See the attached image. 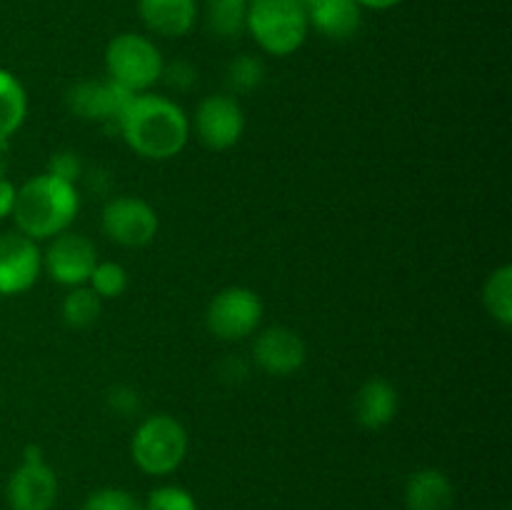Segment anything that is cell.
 I'll use <instances>...</instances> for the list:
<instances>
[{"mask_svg": "<svg viewBox=\"0 0 512 510\" xmlns=\"http://www.w3.org/2000/svg\"><path fill=\"white\" fill-rule=\"evenodd\" d=\"M128 288V273L120 263H113V260H98V265L90 273V290L103 298H120Z\"/></svg>", "mask_w": 512, "mask_h": 510, "instance_id": "obj_22", "label": "cell"}, {"mask_svg": "<svg viewBox=\"0 0 512 510\" xmlns=\"http://www.w3.org/2000/svg\"><path fill=\"white\" fill-rule=\"evenodd\" d=\"M253 358L270 375H293L305 363V343L295 330L275 325L255 338Z\"/></svg>", "mask_w": 512, "mask_h": 510, "instance_id": "obj_13", "label": "cell"}, {"mask_svg": "<svg viewBox=\"0 0 512 510\" xmlns=\"http://www.w3.org/2000/svg\"><path fill=\"white\" fill-rule=\"evenodd\" d=\"M260 318H263V303L258 295L243 285H233L225 288L210 300L208 313H205V323L208 330L220 340H245L258 330Z\"/></svg>", "mask_w": 512, "mask_h": 510, "instance_id": "obj_6", "label": "cell"}, {"mask_svg": "<svg viewBox=\"0 0 512 510\" xmlns=\"http://www.w3.org/2000/svg\"><path fill=\"white\" fill-rule=\"evenodd\" d=\"M8 505L13 510H50L58 498V478L53 468L45 463L43 450L38 445H28L23 453V463L15 468L8 480Z\"/></svg>", "mask_w": 512, "mask_h": 510, "instance_id": "obj_7", "label": "cell"}, {"mask_svg": "<svg viewBox=\"0 0 512 510\" xmlns=\"http://www.w3.org/2000/svg\"><path fill=\"white\" fill-rule=\"evenodd\" d=\"M135 465L148 475H168L188 453V433L173 415H150L138 425L130 443Z\"/></svg>", "mask_w": 512, "mask_h": 510, "instance_id": "obj_5", "label": "cell"}, {"mask_svg": "<svg viewBox=\"0 0 512 510\" xmlns=\"http://www.w3.org/2000/svg\"><path fill=\"white\" fill-rule=\"evenodd\" d=\"M298 3H300V5H303V8H305V5H308V3H310V0H298Z\"/></svg>", "mask_w": 512, "mask_h": 510, "instance_id": "obj_31", "label": "cell"}, {"mask_svg": "<svg viewBox=\"0 0 512 510\" xmlns=\"http://www.w3.org/2000/svg\"><path fill=\"white\" fill-rule=\"evenodd\" d=\"M135 93L125 90L123 85L113 80H85L70 88L68 105L78 118L93 120L100 125H113L118 130V120L123 115L125 105L130 103Z\"/></svg>", "mask_w": 512, "mask_h": 510, "instance_id": "obj_12", "label": "cell"}, {"mask_svg": "<svg viewBox=\"0 0 512 510\" xmlns=\"http://www.w3.org/2000/svg\"><path fill=\"white\" fill-rule=\"evenodd\" d=\"M95 265H98V250L93 240L68 230L50 238L48 250L43 253V268L48 270L50 278L68 288L88 283Z\"/></svg>", "mask_w": 512, "mask_h": 510, "instance_id": "obj_9", "label": "cell"}, {"mask_svg": "<svg viewBox=\"0 0 512 510\" xmlns=\"http://www.w3.org/2000/svg\"><path fill=\"white\" fill-rule=\"evenodd\" d=\"M118 133L133 153L148 160H170L190 138L188 115L165 95L138 93L125 105Z\"/></svg>", "mask_w": 512, "mask_h": 510, "instance_id": "obj_1", "label": "cell"}, {"mask_svg": "<svg viewBox=\"0 0 512 510\" xmlns=\"http://www.w3.org/2000/svg\"><path fill=\"white\" fill-rule=\"evenodd\" d=\"M60 313H63V320L70 328H88V325H93L95 320H98L100 298L90 288L75 285V288H70V293L65 295Z\"/></svg>", "mask_w": 512, "mask_h": 510, "instance_id": "obj_21", "label": "cell"}, {"mask_svg": "<svg viewBox=\"0 0 512 510\" xmlns=\"http://www.w3.org/2000/svg\"><path fill=\"white\" fill-rule=\"evenodd\" d=\"M83 510H143L140 500L120 488H100L88 495Z\"/></svg>", "mask_w": 512, "mask_h": 510, "instance_id": "obj_24", "label": "cell"}, {"mask_svg": "<svg viewBox=\"0 0 512 510\" xmlns=\"http://www.w3.org/2000/svg\"><path fill=\"white\" fill-rule=\"evenodd\" d=\"M263 63L253 55H238L228 68V80L235 90H253L263 80Z\"/></svg>", "mask_w": 512, "mask_h": 510, "instance_id": "obj_25", "label": "cell"}, {"mask_svg": "<svg viewBox=\"0 0 512 510\" xmlns=\"http://www.w3.org/2000/svg\"><path fill=\"white\" fill-rule=\"evenodd\" d=\"M28 115V95L10 70L0 68V143H8Z\"/></svg>", "mask_w": 512, "mask_h": 510, "instance_id": "obj_18", "label": "cell"}, {"mask_svg": "<svg viewBox=\"0 0 512 510\" xmlns=\"http://www.w3.org/2000/svg\"><path fill=\"white\" fill-rule=\"evenodd\" d=\"M15 193H18V188L3 175V178H0V220L8 218V215L13 213Z\"/></svg>", "mask_w": 512, "mask_h": 510, "instance_id": "obj_28", "label": "cell"}, {"mask_svg": "<svg viewBox=\"0 0 512 510\" xmlns=\"http://www.w3.org/2000/svg\"><path fill=\"white\" fill-rule=\"evenodd\" d=\"M100 228L113 243L123 248H143L158 235V213L145 200L123 195L103 208Z\"/></svg>", "mask_w": 512, "mask_h": 510, "instance_id": "obj_8", "label": "cell"}, {"mask_svg": "<svg viewBox=\"0 0 512 510\" xmlns=\"http://www.w3.org/2000/svg\"><path fill=\"white\" fill-rule=\"evenodd\" d=\"M310 28L330 40H348L363 23V8L358 0H310L305 5Z\"/></svg>", "mask_w": 512, "mask_h": 510, "instance_id": "obj_14", "label": "cell"}, {"mask_svg": "<svg viewBox=\"0 0 512 510\" xmlns=\"http://www.w3.org/2000/svg\"><path fill=\"white\" fill-rule=\"evenodd\" d=\"M245 30L270 55L295 53L308 38V15L298 0H248Z\"/></svg>", "mask_w": 512, "mask_h": 510, "instance_id": "obj_3", "label": "cell"}, {"mask_svg": "<svg viewBox=\"0 0 512 510\" xmlns=\"http://www.w3.org/2000/svg\"><path fill=\"white\" fill-rule=\"evenodd\" d=\"M43 270L38 243L23 233H0V295H18L33 288Z\"/></svg>", "mask_w": 512, "mask_h": 510, "instance_id": "obj_10", "label": "cell"}, {"mask_svg": "<svg viewBox=\"0 0 512 510\" xmlns=\"http://www.w3.org/2000/svg\"><path fill=\"white\" fill-rule=\"evenodd\" d=\"M398 413V393L383 378H373L363 383L355 395V420L368 430H380L393 423Z\"/></svg>", "mask_w": 512, "mask_h": 510, "instance_id": "obj_16", "label": "cell"}, {"mask_svg": "<svg viewBox=\"0 0 512 510\" xmlns=\"http://www.w3.org/2000/svg\"><path fill=\"white\" fill-rule=\"evenodd\" d=\"M105 70L113 83L138 95L163 78L165 63L153 40L138 33H120L105 48Z\"/></svg>", "mask_w": 512, "mask_h": 510, "instance_id": "obj_4", "label": "cell"}, {"mask_svg": "<svg viewBox=\"0 0 512 510\" xmlns=\"http://www.w3.org/2000/svg\"><path fill=\"white\" fill-rule=\"evenodd\" d=\"M453 503V483L445 473L425 468L410 475L408 485H405V505H408V510H453Z\"/></svg>", "mask_w": 512, "mask_h": 510, "instance_id": "obj_17", "label": "cell"}, {"mask_svg": "<svg viewBox=\"0 0 512 510\" xmlns=\"http://www.w3.org/2000/svg\"><path fill=\"white\" fill-rule=\"evenodd\" d=\"M245 13H248V0H208L205 5L210 30L220 38H235L243 33Z\"/></svg>", "mask_w": 512, "mask_h": 510, "instance_id": "obj_20", "label": "cell"}, {"mask_svg": "<svg viewBox=\"0 0 512 510\" xmlns=\"http://www.w3.org/2000/svg\"><path fill=\"white\" fill-rule=\"evenodd\" d=\"M48 173L65 180V183L75 185V180L83 175V163H80L78 155L70 153V150H60V153H55L53 158L48 160Z\"/></svg>", "mask_w": 512, "mask_h": 510, "instance_id": "obj_26", "label": "cell"}, {"mask_svg": "<svg viewBox=\"0 0 512 510\" xmlns=\"http://www.w3.org/2000/svg\"><path fill=\"white\" fill-rule=\"evenodd\" d=\"M483 303L493 320L500 325H512V268L510 265H500L488 275L483 288Z\"/></svg>", "mask_w": 512, "mask_h": 510, "instance_id": "obj_19", "label": "cell"}, {"mask_svg": "<svg viewBox=\"0 0 512 510\" xmlns=\"http://www.w3.org/2000/svg\"><path fill=\"white\" fill-rule=\"evenodd\" d=\"M80 208V195L73 183L43 173L25 180L15 193L13 220L18 233L30 240H50L65 233Z\"/></svg>", "mask_w": 512, "mask_h": 510, "instance_id": "obj_2", "label": "cell"}, {"mask_svg": "<svg viewBox=\"0 0 512 510\" xmlns=\"http://www.w3.org/2000/svg\"><path fill=\"white\" fill-rule=\"evenodd\" d=\"M108 400H110V408H113L115 413H120V415H130V413H135V410L140 408L138 393H135V390H130V388H123V385H118V388L110 390Z\"/></svg>", "mask_w": 512, "mask_h": 510, "instance_id": "obj_27", "label": "cell"}, {"mask_svg": "<svg viewBox=\"0 0 512 510\" xmlns=\"http://www.w3.org/2000/svg\"><path fill=\"white\" fill-rule=\"evenodd\" d=\"M143 510H198V505L188 490L178 488V485H163L148 495Z\"/></svg>", "mask_w": 512, "mask_h": 510, "instance_id": "obj_23", "label": "cell"}, {"mask_svg": "<svg viewBox=\"0 0 512 510\" xmlns=\"http://www.w3.org/2000/svg\"><path fill=\"white\" fill-rule=\"evenodd\" d=\"M398 3H403V0H358L360 8H370V10H390Z\"/></svg>", "mask_w": 512, "mask_h": 510, "instance_id": "obj_30", "label": "cell"}, {"mask_svg": "<svg viewBox=\"0 0 512 510\" xmlns=\"http://www.w3.org/2000/svg\"><path fill=\"white\" fill-rule=\"evenodd\" d=\"M138 13L145 28L155 35L180 38L198 20V0H138Z\"/></svg>", "mask_w": 512, "mask_h": 510, "instance_id": "obj_15", "label": "cell"}, {"mask_svg": "<svg viewBox=\"0 0 512 510\" xmlns=\"http://www.w3.org/2000/svg\"><path fill=\"white\" fill-rule=\"evenodd\" d=\"M168 75H170V78H168L170 85H180V78H185V83H188V85L195 80V70L190 68V65H185V63H175L173 68L168 70Z\"/></svg>", "mask_w": 512, "mask_h": 510, "instance_id": "obj_29", "label": "cell"}, {"mask_svg": "<svg viewBox=\"0 0 512 510\" xmlns=\"http://www.w3.org/2000/svg\"><path fill=\"white\" fill-rule=\"evenodd\" d=\"M245 130L243 108L230 95H208L195 110V135L210 150H228Z\"/></svg>", "mask_w": 512, "mask_h": 510, "instance_id": "obj_11", "label": "cell"}]
</instances>
